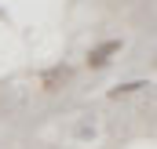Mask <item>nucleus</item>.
<instances>
[{
	"label": "nucleus",
	"mask_w": 157,
	"mask_h": 149,
	"mask_svg": "<svg viewBox=\"0 0 157 149\" xmlns=\"http://www.w3.org/2000/svg\"><path fill=\"white\" fill-rule=\"evenodd\" d=\"M146 87H150V80H124L117 87H110L106 95H110V98H124V95H135V91H146Z\"/></svg>",
	"instance_id": "f03ea898"
},
{
	"label": "nucleus",
	"mask_w": 157,
	"mask_h": 149,
	"mask_svg": "<svg viewBox=\"0 0 157 149\" xmlns=\"http://www.w3.org/2000/svg\"><path fill=\"white\" fill-rule=\"evenodd\" d=\"M66 76H70V66H55V69H48V73L40 76V87L44 91H55V84L66 80Z\"/></svg>",
	"instance_id": "7ed1b4c3"
},
{
	"label": "nucleus",
	"mask_w": 157,
	"mask_h": 149,
	"mask_svg": "<svg viewBox=\"0 0 157 149\" xmlns=\"http://www.w3.org/2000/svg\"><path fill=\"white\" fill-rule=\"evenodd\" d=\"M121 47H124V40H102V44L88 47L84 66H88V69H106V66L113 62V55H121Z\"/></svg>",
	"instance_id": "f257e3e1"
}]
</instances>
